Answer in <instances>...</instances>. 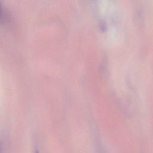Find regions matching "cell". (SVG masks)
I'll return each instance as SVG.
<instances>
[{
	"instance_id": "6da1fadb",
	"label": "cell",
	"mask_w": 153,
	"mask_h": 153,
	"mask_svg": "<svg viewBox=\"0 0 153 153\" xmlns=\"http://www.w3.org/2000/svg\"><path fill=\"white\" fill-rule=\"evenodd\" d=\"M2 16H3V10L2 9L1 6L0 5V19L2 17Z\"/></svg>"
},
{
	"instance_id": "7a4b0ae2",
	"label": "cell",
	"mask_w": 153,
	"mask_h": 153,
	"mask_svg": "<svg viewBox=\"0 0 153 153\" xmlns=\"http://www.w3.org/2000/svg\"><path fill=\"white\" fill-rule=\"evenodd\" d=\"M36 153H38V152H36Z\"/></svg>"
}]
</instances>
